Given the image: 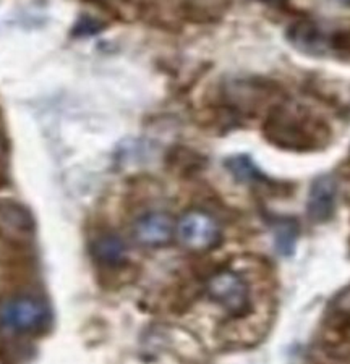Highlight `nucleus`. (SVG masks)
<instances>
[{
	"label": "nucleus",
	"instance_id": "1",
	"mask_svg": "<svg viewBox=\"0 0 350 364\" xmlns=\"http://www.w3.org/2000/svg\"><path fill=\"white\" fill-rule=\"evenodd\" d=\"M265 134L272 144L282 149L312 151L328 141L329 132L307 107L285 102L272 109L266 120Z\"/></svg>",
	"mask_w": 350,
	"mask_h": 364
},
{
	"label": "nucleus",
	"instance_id": "2",
	"mask_svg": "<svg viewBox=\"0 0 350 364\" xmlns=\"http://www.w3.org/2000/svg\"><path fill=\"white\" fill-rule=\"evenodd\" d=\"M49 308L31 295H14L0 301V328L10 336H31L48 326Z\"/></svg>",
	"mask_w": 350,
	"mask_h": 364
},
{
	"label": "nucleus",
	"instance_id": "3",
	"mask_svg": "<svg viewBox=\"0 0 350 364\" xmlns=\"http://www.w3.org/2000/svg\"><path fill=\"white\" fill-rule=\"evenodd\" d=\"M206 293L211 301L223 308L232 318H243L252 308L248 284L240 274L229 269L216 272L209 277Z\"/></svg>",
	"mask_w": 350,
	"mask_h": 364
},
{
	"label": "nucleus",
	"instance_id": "4",
	"mask_svg": "<svg viewBox=\"0 0 350 364\" xmlns=\"http://www.w3.org/2000/svg\"><path fill=\"white\" fill-rule=\"evenodd\" d=\"M175 237L185 250L206 252L219 245L221 227L211 214L193 209L185 213L175 224Z\"/></svg>",
	"mask_w": 350,
	"mask_h": 364
},
{
	"label": "nucleus",
	"instance_id": "5",
	"mask_svg": "<svg viewBox=\"0 0 350 364\" xmlns=\"http://www.w3.org/2000/svg\"><path fill=\"white\" fill-rule=\"evenodd\" d=\"M175 235V222L167 213L153 210L138 217L133 224V238L144 248L166 246Z\"/></svg>",
	"mask_w": 350,
	"mask_h": 364
},
{
	"label": "nucleus",
	"instance_id": "6",
	"mask_svg": "<svg viewBox=\"0 0 350 364\" xmlns=\"http://www.w3.org/2000/svg\"><path fill=\"white\" fill-rule=\"evenodd\" d=\"M337 180L332 175L314 178L307 198V214L314 224H324L332 219L337 204Z\"/></svg>",
	"mask_w": 350,
	"mask_h": 364
},
{
	"label": "nucleus",
	"instance_id": "7",
	"mask_svg": "<svg viewBox=\"0 0 350 364\" xmlns=\"http://www.w3.org/2000/svg\"><path fill=\"white\" fill-rule=\"evenodd\" d=\"M0 230L10 237H28L34 232L31 213L14 199L0 198Z\"/></svg>",
	"mask_w": 350,
	"mask_h": 364
},
{
	"label": "nucleus",
	"instance_id": "8",
	"mask_svg": "<svg viewBox=\"0 0 350 364\" xmlns=\"http://www.w3.org/2000/svg\"><path fill=\"white\" fill-rule=\"evenodd\" d=\"M91 256L101 266L117 267L127 257L125 242L115 233H101L91 242Z\"/></svg>",
	"mask_w": 350,
	"mask_h": 364
},
{
	"label": "nucleus",
	"instance_id": "9",
	"mask_svg": "<svg viewBox=\"0 0 350 364\" xmlns=\"http://www.w3.org/2000/svg\"><path fill=\"white\" fill-rule=\"evenodd\" d=\"M290 39L302 50H308L312 54H318L319 50H324L326 38L321 33V29L313 23H299L290 29Z\"/></svg>",
	"mask_w": 350,
	"mask_h": 364
},
{
	"label": "nucleus",
	"instance_id": "10",
	"mask_svg": "<svg viewBox=\"0 0 350 364\" xmlns=\"http://www.w3.org/2000/svg\"><path fill=\"white\" fill-rule=\"evenodd\" d=\"M274 237H276V246L281 255H292L295 250L297 237H299V227L290 219L277 220L274 224Z\"/></svg>",
	"mask_w": 350,
	"mask_h": 364
},
{
	"label": "nucleus",
	"instance_id": "11",
	"mask_svg": "<svg viewBox=\"0 0 350 364\" xmlns=\"http://www.w3.org/2000/svg\"><path fill=\"white\" fill-rule=\"evenodd\" d=\"M229 168L238 180L247 181V183H252V181L261 180L260 170L256 168L255 164L245 156L233 157V159L229 162Z\"/></svg>",
	"mask_w": 350,
	"mask_h": 364
},
{
	"label": "nucleus",
	"instance_id": "12",
	"mask_svg": "<svg viewBox=\"0 0 350 364\" xmlns=\"http://www.w3.org/2000/svg\"><path fill=\"white\" fill-rule=\"evenodd\" d=\"M334 306L337 314L344 316V318H350V289L341 293Z\"/></svg>",
	"mask_w": 350,
	"mask_h": 364
},
{
	"label": "nucleus",
	"instance_id": "13",
	"mask_svg": "<svg viewBox=\"0 0 350 364\" xmlns=\"http://www.w3.org/2000/svg\"><path fill=\"white\" fill-rule=\"evenodd\" d=\"M341 4H346V5H350V0H339Z\"/></svg>",
	"mask_w": 350,
	"mask_h": 364
},
{
	"label": "nucleus",
	"instance_id": "14",
	"mask_svg": "<svg viewBox=\"0 0 350 364\" xmlns=\"http://www.w3.org/2000/svg\"><path fill=\"white\" fill-rule=\"evenodd\" d=\"M267 2H274V0H267Z\"/></svg>",
	"mask_w": 350,
	"mask_h": 364
}]
</instances>
